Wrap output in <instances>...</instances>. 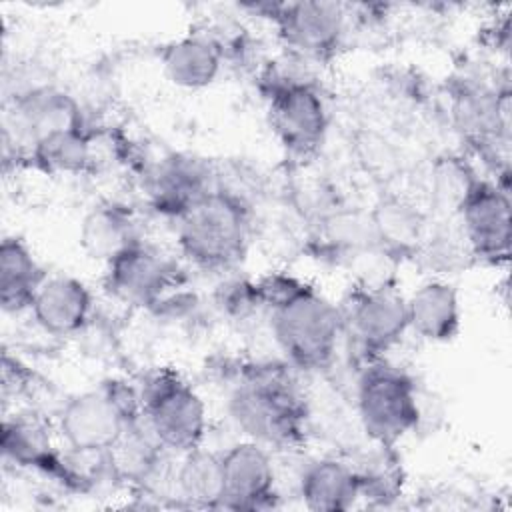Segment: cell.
I'll list each match as a JSON object with an SVG mask.
<instances>
[{"label":"cell","instance_id":"1","mask_svg":"<svg viewBox=\"0 0 512 512\" xmlns=\"http://www.w3.org/2000/svg\"><path fill=\"white\" fill-rule=\"evenodd\" d=\"M256 290L270 308V328L286 360L302 370L328 368L344 332L342 312L324 294L286 274L266 276Z\"/></svg>","mask_w":512,"mask_h":512},{"label":"cell","instance_id":"2","mask_svg":"<svg viewBox=\"0 0 512 512\" xmlns=\"http://www.w3.org/2000/svg\"><path fill=\"white\" fill-rule=\"evenodd\" d=\"M228 408L248 440L266 448L296 446L304 438V402L278 366L252 368L230 394Z\"/></svg>","mask_w":512,"mask_h":512},{"label":"cell","instance_id":"3","mask_svg":"<svg viewBox=\"0 0 512 512\" xmlns=\"http://www.w3.org/2000/svg\"><path fill=\"white\" fill-rule=\"evenodd\" d=\"M182 254L204 270H232L244 260L250 242L246 204L222 188L210 190L178 220Z\"/></svg>","mask_w":512,"mask_h":512},{"label":"cell","instance_id":"4","mask_svg":"<svg viewBox=\"0 0 512 512\" xmlns=\"http://www.w3.org/2000/svg\"><path fill=\"white\" fill-rule=\"evenodd\" d=\"M140 420V396L116 384L72 396L58 414V430L76 454H106Z\"/></svg>","mask_w":512,"mask_h":512},{"label":"cell","instance_id":"5","mask_svg":"<svg viewBox=\"0 0 512 512\" xmlns=\"http://www.w3.org/2000/svg\"><path fill=\"white\" fill-rule=\"evenodd\" d=\"M356 406L364 432L382 448L394 446L420 420L414 380L382 360L368 362L360 374Z\"/></svg>","mask_w":512,"mask_h":512},{"label":"cell","instance_id":"6","mask_svg":"<svg viewBox=\"0 0 512 512\" xmlns=\"http://www.w3.org/2000/svg\"><path fill=\"white\" fill-rule=\"evenodd\" d=\"M140 410L162 450L186 454L200 448L206 434V406L176 372L158 370L144 382Z\"/></svg>","mask_w":512,"mask_h":512},{"label":"cell","instance_id":"7","mask_svg":"<svg viewBox=\"0 0 512 512\" xmlns=\"http://www.w3.org/2000/svg\"><path fill=\"white\" fill-rule=\"evenodd\" d=\"M270 124L294 156H310L324 142L328 114L318 90L302 80L276 78L266 90Z\"/></svg>","mask_w":512,"mask_h":512},{"label":"cell","instance_id":"8","mask_svg":"<svg viewBox=\"0 0 512 512\" xmlns=\"http://www.w3.org/2000/svg\"><path fill=\"white\" fill-rule=\"evenodd\" d=\"M342 324L368 362L380 360L408 330L406 298L384 286L356 290L342 312Z\"/></svg>","mask_w":512,"mask_h":512},{"label":"cell","instance_id":"9","mask_svg":"<svg viewBox=\"0 0 512 512\" xmlns=\"http://www.w3.org/2000/svg\"><path fill=\"white\" fill-rule=\"evenodd\" d=\"M464 238L470 250L484 260L498 262L510 250V200L506 188L472 180L458 202Z\"/></svg>","mask_w":512,"mask_h":512},{"label":"cell","instance_id":"10","mask_svg":"<svg viewBox=\"0 0 512 512\" xmlns=\"http://www.w3.org/2000/svg\"><path fill=\"white\" fill-rule=\"evenodd\" d=\"M282 40L306 58L322 60L336 52L346 30V14L334 2H288L268 6Z\"/></svg>","mask_w":512,"mask_h":512},{"label":"cell","instance_id":"11","mask_svg":"<svg viewBox=\"0 0 512 512\" xmlns=\"http://www.w3.org/2000/svg\"><path fill=\"white\" fill-rule=\"evenodd\" d=\"M106 266L108 290L132 306L154 308L178 284L174 264L142 242H136Z\"/></svg>","mask_w":512,"mask_h":512},{"label":"cell","instance_id":"12","mask_svg":"<svg viewBox=\"0 0 512 512\" xmlns=\"http://www.w3.org/2000/svg\"><path fill=\"white\" fill-rule=\"evenodd\" d=\"M76 128H84L78 102L52 86H36L20 92L4 118V132L14 130V142L18 140V144L30 150L52 134Z\"/></svg>","mask_w":512,"mask_h":512},{"label":"cell","instance_id":"13","mask_svg":"<svg viewBox=\"0 0 512 512\" xmlns=\"http://www.w3.org/2000/svg\"><path fill=\"white\" fill-rule=\"evenodd\" d=\"M222 508L260 510L272 506L274 466L266 446L246 440L222 454Z\"/></svg>","mask_w":512,"mask_h":512},{"label":"cell","instance_id":"14","mask_svg":"<svg viewBox=\"0 0 512 512\" xmlns=\"http://www.w3.org/2000/svg\"><path fill=\"white\" fill-rule=\"evenodd\" d=\"M214 188L208 168L200 160L180 154L160 160L148 178L154 208L176 220Z\"/></svg>","mask_w":512,"mask_h":512},{"label":"cell","instance_id":"15","mask_svg":"<svg viewBox=\"0 0 512 512\" xmlns=\"http://www.w3.org/2000/svg\"><path fill=\"white\" fill-rule=\"evenodd\" d=\"M30 312L44 332L72 336L90 320L92 294L84 282L72 276H52L38 288Z\"/></svg>","mask_w":512,"mask_h":512},{"label":"cell","instance_id":"16","mask_svg":"<svg viewBox=\"0 0 512 512\" xmlns=\"http://www.w3.org/2000/svg\"><path fill=\"white\" fill-rule=\"evenodd\" d=\"M408 330L430 342H448L460 330V300L456 290L442 282L430 280L418 286L406 298Z\"/></svg>","mask_w":512,"mask_h":512},{"label":"cell","instance_id":"17","mask_svg":"<svg viewBox=\"0 0 512 512\" xmlns=\"http://www.w3.org/2000/svg\"><path fill=\"white\" fill-rule=\"evenodd\" d=\"M2 452L6 460L18 466L36 468L66 482L76 480L74 472L54 450L50 434L36 418L22 414L6 418L2 424Z\"/></svg>","mask_w":512,"mask_h":512},{"label":"cell","instance_id":"18","mask_svg":"<svg viewBox=\"0 0 512 512\" xmlns=\"http://www.w3.org/2000/svg\"><path fill=\"white\" fill-rule=\"evenodd\" d=\"M160 62L172 84L198 90L210 86L220 74L222 48L210 36L188 34L164 46Z\"/></svg>","mask_w":512,"mask_h":512},{"label":"cell","instance_id":"19","mask_svg":"<svg viewBox=\"0 0 512 512\" xmlns=\"http://www.w3.org/2000/svg\"><path fill=\"white\" fill-rule=\"evenodd\" d=\"M360 496L358 472L336 458H322L306 466L300 476V498L316 512L348 510Z\"/></svg>","mask_w":512,"mask_h":512},{"label":"cell","instance_id":"20","mask_svg":"<svg viewBox=\"0 0 512 512\" xmlns=\"http://www.w3.org/2000/svg\"><path fill=\"white\" fill-rule=\"evenodd\" d=\"M46 274L24 240L8 236L0 244V304L4 312L30 310Z\"/></svg>","mask_w":512,"mask_h":512},{"label":"cell","instance_id":"21","mask_svg":"<svg viewBox=\"0 0 512 512\" xmlns=\"http://www.w3.org/2000/svg\"><path fill=\"white\" fill-rule=\"evenodd\" d=\"M184 460L174 474L176 496L194 508H222L224 476L222 456L202 448L182 454Z\"/></svg>","mask_w":512,"mask_h":512},{"label":"cell","instance_id":"22","mask_svg":"<svg viewBox=\"0 0 512 512\" xmlns=\"http://www.w3.org/2000/svg\"><path fill=\"white\" fill-rule=\"evenodd\" d=\"M136 242L140 240L130 216L112 204L94 206L82 220L80 244L94 260L108 264Z\"/></svg>","mask_w":512,"mask_h":512},{"label":"cell","instance_id":"23","mask_svg":"<svg viewBox=\"0 0 512 512\" xmlns=\"http://www.w3.org/2000/svg\"><path fill=\"white\" fill-rule=\"evenodd\" d=\"M32 160L46 172L80 174L92 166L94 152L84 128L66 130L40 140L30 150Z\"/></svg>","mask_w":512,"mask_h":512},{"label":"cell","instance_id":"24","mask_svg":"<svg viewBox=\"0 0 512 512\" xmlns=\"http://www.w3.org/2000/svg\"><path fill=\"white\" fill-rule=\"evenodd\" d=\"M374 238L388 250H410L420 236L418 214L400 200L382 202L372 216Z\"/></svg>","mask_w":512,"mask_h":512}]
</instances>
